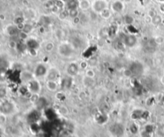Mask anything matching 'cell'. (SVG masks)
Instances as JSON below:
<instances>
[{
    "mask_svg": "<svg viewBox=\"0 0 164 137\" xmlns=\"http://www.w3.org/2000/svg\"><path fill=\"white\" fill-rule=\"evenodd\" d=\"M33 29H34V27H33V26L31 25V24H30V23H24L23 27H22L21 31L24 32L27 34H29L33 31Z\"/></svg>",
    "mask_w": 164,
    "mask_h": 137,
    "instance_id": "cell-20",
    "label": "cell"
},
{
    "mask_svg": "<svg viewBox=\"0 0 164 137\" xmlns=\"http://www.w3.org/2000/svg\"><path fill=\"white\" fill-rule=\"evenodd\" d=\"M160 82H161L162 84H163L164 85V75H163L161 77V79H160Z\"/></svg>",
    "mask_w": 164,
    "mask_h": 137,
    "instance_id": "cell-38",
    "label": "cell"
},
{
    "mask_svg": "<svg viewBox=\"0 0 164 137\" xmlns=\"http://www.w3.org/2000/svg\"><path fill=\"white\" fill-rule=\"evenodd\" d=\"M15 26H19L21 25V24H23L24 22V19L22 17H17L15 19Z\"/></svg>",
    "mask_w": 164,
    "mask_h": 137,
    "instance_id": "cell-32",
    "label": "cell"
},
{
    "mask_svg": "<svg viewBox=\"0 0 164 137\" xmlns=\"http://www.w3.org/2000/svg\"><path fill=\"white\" fill-rule=\"evenodd\" d=\"M0 113H1V105H0Z\"/></svg>",
    "mask_w": 164,
    "mask_h": 137,
    "instance_id": "cell-40",
    "label": "cell"
},
{
    "mask_svg": "<svg viewBox=\"0 0 164 137\" xmlns=\"http://www.w3.org/2000/svg\"><path fill=\"white\" fill-rule=\"evenodd\" d=\"M78 65H79V68L82 69V70H87V69H88L89 67V64H88V63L87 62V61H81L79 63H78Z\"/></svg>",
    "mask_w": 164,
    "mask_h": 137,
    "instance_id": "cell-28",
    "label": "cell"
},
{
    "mask_svg": "<svg viewBox=\"0 0 164 137\" xmlns=\"http://www.w3.org/2000/svg\"><path fill=\"white\" fill-rule=\"evenodd\" d=\"M36 79L34 77V73L29 72V71H26V72H21L20 75H19V79L22 82H25V83H29L30 81H31L32 79Z\"/></svg>",
    "mask_w": 164,
    "mask_h": 137,
    "instance_id": "cell-10",
    "label": "cell"
},
{
    "mask_svg": "<svg viewBox=\"0 0 164 137\" xmlns=\"http://www.w3.org/2000/svg\"><path fill=\"white\" fill-rule=\"evenodd\" d=\"M66 7L67 11L78 8V0H67L66 2Z\"/></svg>",
    "mask_w": 164,
    "mask_h": 137,
    "instance_id": "cell-16",
    "label": "cell"
},
{
    "mask_svg": "<svg viewBox=\"0 0 164 137\" xmlns=\"http://www.w3.org/2000/svg\"><path fill=\"white\" fill-rule=\"evenodd\" d=\"M3 130H2V128H0V137H2V136H3Z\"/></svg>",
    "mask_w": 164,
    "mask_h": 137,
    "instance_id": "cell-39",
    "label": "cell"
},
{
    "mask_svg": "<svg viewBox=\"0 0 164 137\" xmlns=\"http://www.w3.org/2000/svg\"><path fill=\"white\" fill-rule=\"evenodd\" d=\"M78 15H79V11H78V8L77 9L69 10L68 11V16L69 17H71L72 19H74V18H76V17H78Z\"/></svg>",
    "mask_w": 164,
    "mask_h": 137,
    "instance_id": "cell-24",
    "label": "cell"
},
{
    "mask_svg": "<svg viewBox=\"0 0 164 137\" xmlns=\"http://www.w3.org/2000/svg\"><path fill=\"white\" fill-rule=\"evenodd\" d=\"M91 7V3L90 0H79L78 1V8L83 11H86L87 10H89Z\"/></svg>",
    "mask_w": 164,
    "mask_h": 137,
    "instance_id": "cell-15",
    "label": "cell"
},
{
    "mask_svg": "<svg viewBox=\"0 0 164 137\" xmlns=\"http://www.w3.org/2000/svg\"><path fill=\"white\" fill-rule=\"evenodd\" d=\"M134 75H139L143 72V66L139 62H133L129 67Z\"/></svg>",
    "mask_w": 164,
    "mask_h": 137,
    "instance_id": "cell-9",
    "label": "cell"
},
{
    "mask_svg": "<svg viewBox=\"0 0 164 137\" xmlns=\"http://www.w3.org/2000/svg\"><path fill=\"white\" fill-rule=\"evenodd\" d=\"M46 87L49 91H57L59 90V82L55 81V80H46Z\"/></svg>",
    "mask_w": 164,
    "mask_h": 137,
    "instance_id": "cell-11",
    "label": "cell"
},
{
    "mask_svg": "<svg viewBox=\"0 0 164 137\" xmlns=\"http://www.w3.org/2000/svg\"><path fill=\"white\" fill-rule=\"evenodd\" d=\"M55 35L56 37H58V39H62L64 38V32L62 30L58 29L55 31Z\"/></svg>",
    "mask_w": 164,
    "mask_h": 137,
    "instance_id": "cell-29",
    "label": "cell"
},
{
    "mask_svg": "<svg viewBox=\"0 0 164 137\" xmlns=\"http://www.w3.org/2000/svg\"><path fill=\"white\" fill-rule=\"evenodd\" d=\"M55 46L54 43L51 42V41H48L47 43H45L43 48H44V51H45L46 52H47V53H50V52H52L53 50L55 49Z\"/></svg>",
    "mask_w": 164,
    "mask_h": 137,
    "instance_id": "cell-19",
    "label": "cell"
},
{
    "mask_svg": "<svg viewBox=\"0 0 164 137\" xmlns=\"http://www.w3.org/2000/svg\"><path fill=\"white\" fill-rule=\"evenodd\" d=\"M112 128H114L113 130L111 129V131L112 133L115 136H122V135L123 134V126L120 124H115L114 125Z\"/></svg>",
    "mask_w": 164,
    "mask_h": 137,
    "instance_id": "cell-17",
    "label": "cell"
},
{
    "mask_svg": "<svg viewBox=\"0 0 164 137\" xmlns=\"http://www.w3.org/2000/svg\"><path fill=\"white\" fill-rule=\"evenodd\" d=\"M72 85V77L66 76L62 79V82H59V87L62 89H70Z\"/></svg>",
    "mask_w": 164,
    "mask_h": 137,
    "instance_id": "cell-13",
    "label": "cell"
},
{
    "mask_svg": "<svg viewBox=\"0 0 164 137\" xmlns=\"http://www.w3.org/2000/svg\"><path fill=\"white\" fill-rule=\"evenodd\" d=\"M7 32L11 36H16L18 35L20 31L19 28L17 27V26H10L9 27L7 28Z\"/></svg>",
    "mask_w": 164,
    "mask_h": 137,
    "instance_id": "cell-18",
    "label": "cell"
},
{
    "mask_svg": "<svg viewBox=\"0 0 164 137\" xmlns=\"http://www.w3.org/2000/svg\"><path fill=\"white\" fill-rule=\"evenodd\" d=\"M154 39H155V43L157 45H161V44H164V37L163 36H161V35H158V36H156L155 38H154Z\"/></svg>",
    "mask_w": 164,
    "mask_h": 137,
    "instance_id": "cell-27",
    "label": "cell"
},
{
    "mask_svg": "<svg viewBox=\"0 0 164 137\" xmlns=\"http://www.w3.org/2000/svg\"><path fill=\"white\" fill-rule=\"evenodd\" d=\"M123 74L126 77H131V76H133L134 75L133 73H132V72L130 71L129 67H128L127 69H125V70H124Z\"/></svg>",
    "mask_w": 164,
    "mask_h": 137,
    "instance_id": "cell-34",
    "label": "cell"
},
{
    "mask_svg": "<svg viewBox=\"0 0 164 137\" xmlns=\"http://www.w3.org/2000/svg\"><path fill=\"white\" fill-rule=\"evenodd\" d=\"M14 111V105L8 100H4L1 104V113L3 115H9Z\"/></svg>",
    "mask_w": 164,
    "mask_h": 137,
    "instance_id": "cell-8",
    "label": "cell"
},
{
    "mask_svg": "<svg viewBox=\"0 0 164 137\" xmlns=\"http://www.w3.org/2000/svg\"><path fill=\"white\" fill-rule=\"evenodd\" d=\"M41 22H42V24L43 26H46V25H49L50 22H47V20H50L49 19V17H47V16H42L41 17Z\"/></svg>",
    "mask_w": 164,
    "mask_h": 137,
    "instance_id": "cell-33",
    "label": "cell"
},
{
    "mask_svg": "<svg viewBox=\"0 0 164 137\" xmlns=\"http://www.w3.org/2000/svg\"><path fill=\"white\" fill-rule=\"evenodd\" d=\"M163 124H164V119H163Z\"/></svg>",
    "mask_w": 164,
    "mask_h": 137,
    "instance_id": "cell-43",
    "label": "cell"
},
{
    "mask_svg": "<svg viewBox=\"0 0 164 137\" xmlns=\"http://www.w3.org/2000/svg\"><path fill=\"white\" fill-rule=\"evenodd\" d=\"M7 66V62L5 59H0V71H3L5 68H6Z\"/></svg>",
    "mask_w": 164,
    "mask_h": 137,
    "instance_id": "cell-31",
    "label": "cell"
},
{
    "mask_svg": "<svg viewBox=\"0 0 164 137\" xmlns=\"http://www.w3.org/2000/svg\"><path fill=\"white\" fill-rule=\"evenodd\" d=\"M140 135H141V137H151V135L149 132H147V131H146L144 129L142 130V131H141V133H140Z\"/></svg>",
    "mask_w": 164,
    "mask_h": 137,
    "instance_id": "cell-35",
    "label": "cell"
},
{
    "mask_svg": "<svg viewBox=\"0 0 164 137\" xmlns=\"http://www.w3.org/2000/svg\"><path fill=\"white\" fill-rule=\"evenodd\" d=\"M47 72H48V68H47V65L44 63H39L34 67V77L38 79L45 78L47 74Z\"/></svg>",
    "mask_w": 164,
    "mask_h": 137,
    "instance_id": "cell-4",
    "label": "cell"
},
{
    "mask_svg": "<svg viewBox=\"0 0 164 137\" xmlns=\"http://www.w3.org/2000/svg\"><path fill=\"white\" fill-rule=\"evenodd\" d=\"M26 44L29 51H36L39 47V44L35 39H27Z\"/></svg>",
    "mask_w": 164,
    "mask_h": 137,
    "instance_id": "cell-14",
    "label": "cell"
},
{
    "mask_svg": "<svg viewBox=\"0 0 164 137\" xmlns=\"http://www.w3.org/2000/svg\"><path fill=\"white\" fill-rule=\"evenodd\" d=\"M58 111H59V112L62 115H67V114H68V109H67V107L65 106H63V105H62V106L59 107V108L58 109Z\"/></svg>",
    "mask_w": 164,
    "mask_h": 137,
    "instance_id": "cell-26",
    "label": "cell"
},
{
    "mask_svg": "<svg viewBox=\"0 0 164 137\" xmlns=\"http://www.w3.org/2000/svg\"><path fill=\"white\" fill-rule=\"evenodd\" d=\"M95 75H96V73L94 69L88 68L85 71V76L87 77V78L93 79H94V78L95 77Z\"/></svg>",
    "mask_w": 164,
    "mask_h": 137,
    "instance_id": "cell-22",
    "label": "cell"
},
{
    "mask_svg": "<svg viewBox=\"0 0 164 137\" xmlns=\"http://www.w3.org/2000/svg\"><path fill=\"white\" fill-rule=\"evenodd\" d=\"M27 89L31 94H40L42 85L38 79H34L27 84Z\"/></svg>",
    "mask_w": 164,
    "mask_h": 137,
    "instance_id": "cell-5",
    "label": "cell"
},
{
    "mask_svg": "<svg viewBox=\"0 0 164 137\" xmlns=\"http://www.w3.org/2000/svg\"><path fill=\"white\" fill-rule=\"evenodd\" d=\"M124 9L123 3L120 0H115L111 4V10L115 13L122 12Z\"/></svg>",
    "mask_w": 164,
    "mask_h": 137,
    "instance_id": "cell-12",
    "label": "cell"
},
{
    "mask_svg": "<svg viewBox=\"0 0 164 137\" xmlns=\"http://www.w3.org/2000/svg\"><path fill=\"white\" fill-rule=\"evenodd\" d=\"M58 53L60 56L64 57V58H69L74 54L75 48L72 45L71 43L68 42H62L61 44H59V46L57 47Z\"/></svg>",
    "mask_w": 164,
    "mask_h": 137,
    "instance_id": "cell-1",
    "label": "cell"
},
{
    "mask_svg": "<svg viewBox=\"0 0 164 137\" xmlns=\"http://www.w3.org/2000/svg\"><path fill=\"white\" fill-rule=\"evenodd\" d=\"M7 91L6 87H1L0 88V99H4L6 96Z\"/></svg>",
    "mask_w": 164,
    "mask_h": 137,
    "instance_id": "cell-30",
    "label": "cell"
},
{
    "mask_svg": "<svg viewBox=\"0 0 164 137\" xmlns=\"http://www.w3.org/2000/svg\"><path fill=\"white\" fill-rule=\"evenodd\" d=\"M156 15H157V14H156V12H155L154 10H150L148 11V14H147V15L150 16L151 18H153V17Z\"/></svg>",
    "mask_w": 164,
    "mask_h": 137,
    "instance_id": "cell-36",
    "label": "cell"
},
{
    "mask_svg": "<svg viewBox=\"0 0 164 137\" xmlns=\"http://www.w3.org/2000/svg\"><path fill=\"white\" fill-rule=\"evenodd\" d=\"M61 78V73L59 70L55 67H50L48 68V72L46 75V80H55V81H59Z\"/></svg>",
    "mask_w": 164,
    "mask_h": 137,
    "instance_id": "cell-6",
    "label": "cell"
},
{
    "mask_svg": "<svg viewBox=\"0 0 164 137\" xmlns=\"http://www.w3.org/2000/svg\"><path fill=\"white\" fill-rule=\"evenodd\" d=\"M91 8L94 12L100 14L102 11L108 8V2L107 0H94L91 3Z\"/></svg>",
    "mask_w": 164,
    "mask_h": 137,
    "instance_id": "cell-3",
    "label": "cell"
},
{
    "mask_svg": "<svg viewBox=\"0 0 164 137\" xmlns=\"http://www.w3.org/2000/svg\"><path fill=\"white\" fill-rule=\"evenodd\" d=\"M121 42L123 43L124 47L132 48L136 46L138 43V39L135 34H124L123 37L121 39Z\"/></svg>",
    "mask_w": 164,
    "mask_h": 137,
    "instance_id": "cell-2",
    "label": "cell"
},
{
    "mask_svg": "<svg viewBox=\"0 0 164 137\" xmlns=\"http://www.w3.org/2000/svg\"><path fill=\"white\" fill-rule=\"evenodd\" d=\"M81 21L80 18H79V16H78V17H76V18H74V19H73V22H74V24H78V23H79Z\"/></svg>",
    "mask_w": 164,
    "mask_h": 137,
    "instance_id": "cell-37",
    "label": "cell"
},
{
    "mask_svg": "<svg viewBox=\"0 0 164 137\" xmlns=\"http://www.w3.org/2000/svg\"><path fill=\"white\" fill-rule=\"evenodd\" d=\"M163 18H162L161 15H156L155 16H154L153 18H152V20H151V22L153 23V25L155 26H158L159 24H161L162 22H163Z\"/></svg>",
    "mask_w": 164,
    "mask_h": 137,
    "instance_id": "cell-21",
    "label": "cell"
},
{
    "mask_svg": "<svg viewBox=\"0 0 164 137\" xmlns=\"http://www.w3.org/2000/svg\"><path fill=\"white\" fill-rule=\"evenodd\" d=\"M134 21H135V19H134L133 17L131 15H127L124 17V22H125V23H126L127 25H131V24H133Z\"/></svg>",
    "mask_w": 164,
    "mask_h": 137,
    "instance_id": "cell-25",
    "label": "cell"
},
{
    "mask_svg": "<svg viewBox=\"0 0 164 137\" xmlns=\"http://www.w3.org/2000/svg\"><path fill=\"white\" fill-rule=\"evenodd\" d=\"M79 65L77 62H71L69 63L67 67H66V72H67V75L71 77H74L78 74L79 72Z\"/></svg>",
    "mask_w": 164,
    "mask_h": 137,
    "instance_id": "cell-7",
    "label": "cell"
},
{
    "mask_svg": "<svg viewBox=\"0 0 164 137\" xmlns=\"http://www.w3.org/2000/svg\"><path fill=\"white\" fill-rule=\"evenodd\" d=\"M67 137H74V136H67Z\"/></svg>",
    "mask_w": 164,
    "mask_h": 137,
    "instance_id": "cell-41",
    "label": "cell"
},
{
    "mask_svg": "<svg viewBox=\"0 0 164 137\" xmlns=\"http://www.w3.org/2000/svg\"><path fill=\"white\" fill-rule=\"evenodd\" d=\"M102 18L105 19H110V17L111 16V10L109 9V8H107L105 9L104 11H102V12L99 14Z\"/></svg>",
    "mask_w": 164,
    "mask_h": 137,
    "instance_id": "cell-23",
    "label": "cell"
},
{
    "mask_svg": "<svg viewBox=\"0 0 164 137\" xmlns=\"http://www.w3.org/2000/svg\"><path fill=\"white\" fill-rule=\"evenodd\" d=\"M1 87H1V84H0V88H1Z\"/></svg>",
    "mask_w": 164,
    "mask_h": 137,
    "instance_id": "cell-42",
    "label": "cell"
}]
</instances>
